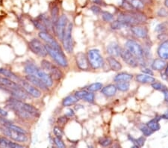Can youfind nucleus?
I'll use <instances>...</instances> for the list:
<instances>
[{
    "mask_svg": "<svg viewBox=\"0 0 168 148\" xmlns=\"http://www.w3.org/2000/svg\"><path fill=\"white\" fill-rule=\"evenodd\" d=\"M0 86L3 90L16 97V98L23 100L29 98V93L25 90L21 85H19L15 81L10 79L7 77L0 76Z\"/></svg>",
    "mask_w": 168,
    "mask_h": 148,
    "instance_id": "nucleus-1",
    "label": "nucleus"
},
{
    "mask_svg": "<svg viewBox=\"0 0 168 148\" xmlns=\"http://www.w3.org/2000/svg\"><path fill=\"white\" fill-rule=\"evenodd\" d=\"M24 71L26 73L34 75L37 78L40 79L48 87L52 86V85H53V79L52 78L50 74L47 73L44 70H41L38 67L34 65V64H26L25 66Z\"/></svg>",
    "mask_w": 168,
    "mask_h": 148,
    "instance_id": "nucleus-2",
    "label": "nucleus"
},
{
    "mask_svg": "<svg viewBox=\"0 0 168 148\" xmlns=\"http://www.w3.org/2000/svg\"><path fill=\"white\" fill-rule=\"evenodd\" d=\"M126 48L131 54H132L138 61V64L143 65L145 64L144 50L139 44L134 41L129 40L126 43Z\"/></svg>",
    "mask_w": 168,
    "mask_h": 148,
    "instance_id": "nucleus-3",
    "label": "nucleus"
},
{
    "mask_svg": "<svg viewBox=\"0 0 168 148\" xmlns=\"http://www.w3.org/2000/svg\"><path fill=\"white\" fill-rule=\"evenodd\" d=\"M88 59L90 65L92 68L98 69L103 66V58L100 55V52L98 49H93L88 51Z\"/></svg>",
    "mask_w": 168,
    "mask_h": 148,
    "instance_id": "nucleus-4",
    "label": "nucleus"
},
{
    "mask_svg": "<svg viewBox=\"0 0 168 148\" xmlns=\"http://www.w3.org/2000/svg\"><path fill=\"white\" fill-rule=\"evenodd\" d=\"M45 47L47 51V53H49V55H50V56L52 57L59 65L64 67L68 66V62H67V58H66L63 52L55 50V49L52 48L50 46H49L48 44L45 45Z\"/></svg>",
    "mask_w": 168,
    "mask_h": 148,
    "instance_id": "nucleus-5",
    "label": "nucleus"
},
{
    "mask_svg": "<svg viewBox=\"0 0 168 148\" xmlns=\"http://www.w3.org/2000/svg\"><path fill=\"white\" fill-rule=\"evenodd\" d=\"M0 130L2 132L3 134L14 141H18V142H26L28 141V137L25 133L19 132L15 131L10 128L5 127V126L0 128Z\"/></svg>",
    "mask_w": 168,
    "mask_h": 148,
    "instance_id": "nucleus-6",
    "label": "nucleus"
},
{
    "mask_svg": "<svg viewBox=\"0 0 168 148\" xmlns=\"http://www.w3.org/2000/svg\"><path fill=\"white\" fill-rule=\"evenodd\" d=\"M72 23H70L68 26H67L65 30V33L63 39H62V42H63V46L69 53H71L73 50V44H72Z\"/></svg>",
    "mask_w": 168,
    "mask_h": 148,
    "instance_id": "nucleus-7",
    "label": "nucleus"
},
{
    "mask_svg": "<svg viewBox=\"0 0 168 148\" xmlns=\"http://www.w3.org/2000/svg\"><path fill=\"white\" fill-rule=\"evenodd\" d=\"M8 102L10 103H12L16 105V106H19L20 108H22L23 109H24L25 111H27L28 113H29L32 117H35V118H38L40 117V113L39 111V110L37 108H36L35 107H34L32 105L28 104V103H23V102H21L19 100H17L16 99H10Z\"/></svg>",
    "mask_w": 168,
    "mask_h": 148,
    "instance_id": "nucleus-8",
    "label": "nucleus"
},
{
    "mask_svg": "<svg viewBox=\"0 0 168 148\" xmlns=\"http://www.w3.org/2000/svg\"><path fill=\"white\" fill-rule=\"evenodd\" d=\"M29 47L32 52L39 56L46 57L47 55V51L45 46L37 39H33L31 41L29 44Z\"/></svg>",
    "mask_w": 168,
    "mask_h": 148,
    "instance_id": "nucleus-9",
    "label": "nucleus"
},
{
    "mask_svg": "<svg viewBox=\"0 0 168 148\" xmlns=\"http://www.w3.org/2000/svg\"><path fill=\"white\" fill-rule=\"evenodd\" d=\"M67 22H68V18L65 14H63L61 16H59L58 20L55 26V32L57 34L58 37L60 40L62 41L63 39L64 33H65L66 27H67Z\"/></svg>",
    "mask_w": 168,
    "mask_h": 148,
    "instance_id": "nucleus-10",
    "label": "nucleus"
},
{
    "mask_svg": "<svg viewBox=\"0 0 168 148\" xmlns=\"http://www.w3.org/2000/svg\"><path fill=\"white\" fill-rule=\"evenodd\" d=\"M39 37L40 39H42L43 41H45L47 43V44H48L49 46H50L52 48L57 51H60V52H63L62 49H61V47L59 46L58 43L55 40L53 37L50 34H49L47 32H40L39 33Z\"/></svg>",
    "mask_w": 168,
    "mask_h": 148,
    "instance_id": "nucleus-11",
    "label": "nucleus"
},
{
    "mask_svg": "<svg viewBox=\"0 0 168 148\" xmlns=\"http://www.w3.org/2000/svg\"><path fill=\"white\" fill-rule=\"evenodd\" d=\"M117 19L122 22L126 23L130 26H135L140 23L137 18L131 14V11H126V12H121L117 16Z\"/></svg>",
    "mask_w": 168,
    "mask_h": 148,
    "instance_id": "nucleus-12",
    "label": "nucleus"
},
{
    "mask_svg": "<svg viewBox=\"0 0 168 148\" xmlns=\"http://www.w3.org/2000/svg\"><path fill=\"white\" fill-rule=\"evenodd\" d=\"M21 86L24 88L25 90L29 93V95L33 97L34 98H39L41 96V91L38 88H35L34 86L31 85L29 82L24 81V80H20L19 82Z\"/></svg>",
    "mask_w": 168,
    "mask_h": 148,
    "instance_id": "nucleus-13",
    "label": "nucleus"
},
{
    "mask_svg": "<svg viewBox=\"0 0 168 148\" xmlns=\"http://www.w3.org/2000/svg\"><path fill=\"white\" fill-rule=\"evenodd\" d=\"M8 104L6 106H7L8 108H9L10 109L13 110L14 112L15 113L17 116H19L20 118L24 120H30L31 118H32V115L29 114V113H28L27 111H25L24 109H23L22 108H20L19 106H16V105L14 104V103H10V102H8Z\"/></svg>",
    "mask_w": 168,
    "mask_h": 148,
    "instance_id": "nucleus-14",
    "label": "nucleus"
},
{
    "mask_svg": "<svg viewBox=\"0 0 168 148\" xmlns=\"http://www.w3.org/2000/svg\"><path fill=\"white\" fill-rule=\"evenodd\" d=\"M120 57L122 58L124 62L132 67H138V62L137 59L133 56L132 54L130 53L127 49H121L120 52Z\"/></svg>",
    "mask_w": 168,
    "mask_h": 148,
    "instance_id": "nucleus-15",
    "label": "nucleus"
},
{
    "mask_svg": "<svg viewBox=\"0 0 168 148\" xmlns=\"http://www.w3.org/2000/svg\"><path fill=\"white\" fill-rule=\"evenodd\" d=\"M75 61H76L77 66L81 70H88L89 68V62L88 57L85 53L80 52H78L75 55Z\"/></svg>",
    "mask_w": 168,
    "mask_h": 148,
    "instance_id": "nucleus-16",
    "label": "nucleus"
},
{
    "mask_svg": "<svg viewBox=\"0 0 168 148\" xmlns=\"http://www.w3.org/2000/svg\"><path fill=\"white\" fill-rule=\"evenodd\" d=\"M26 79L28 82H29L31 84L34 85V86L40 88V89L44 90H47L49 89L48 86H47V85H46V84L44 83L40 79L37 78V77H36L35 76L31 75V74H28V75L26 76Z\"/></svg>",
    "mask_w": 168,
    "mask_h": 148,
    "instance_id": "nucleus-17",
    "label": "nucleus"
},
{
    "mask_svg": "<svg viewBox=\"0 0 168 148\" xmlns=\"http://www.w3.org/2000/svg\"><path fill=\"white\" fill-rule=\"evenodd\" d=\"M131 30L136 37H141V38H145L147 37L148 30L146 27L135 25V26H131Z\"/></svg>",
    "mask_w": 168,
    "mask_h": 148,
    "instance_id": "nucleus-18",
    "label": "nucleus"
},
{
    "mask_svg": "<svg viewBox=\"0 0 168 148\" xmlns=\"http://www.w3.org/2000/svg\"><path fill=\"white\" fill-rule=\"evenodd\" d=\"M121 48L119 47L117 43L112 42L107 47V52L111 56L113 57H119L120 56V52Z\"/></svg>",
    "mask_w": 168,
    "mask_h": 148,
    "instance_id": "nucleus-19",
    "label": "nucleus"
},
{
    "mask_svg": "<svg viewBox=\"0 0 168 148\" xmlns=\"http://www.w3.org/2000/svg\"><path fill=\"white\" fill-rule=\"evenodd\" d=\"M0 122H1L2 124L3 125V126H5V127L10 128V129H14V130H15V131L19 132L25 133V134H26V133H27V132L24 129H23L22 127L17 126V125L14 124V123L7 121V120H5V118H0Z\"/></svg>",
    "mask_w": 168,
    "mask_h": 148,
    "instance_id": "nucleus-20",
    "label": "nucleus"
},
{
    "mask_svg": "<svg viewBox=\"0 0 168 148\" xmlns=\"http://www.w3.org/2000/svg\"><path fill=\"white\" fill-rule=\"evenodd\" d=\"M158 54L162 59H168V41H165L159 46Z\"/></svg>",
    "mask_w": 168,
    "mask_h": 148,
    "instance_id": "nucleus-21",
    "label": "nucleus"
},
{
    "mask_svg": "<svg viewBox=\"0 0 168 148\" xmlns=\"http://www.w3.org/2000/svg\"><path fill=\"white\" fill-rule=\"evenodd\" d=\"M0 147H9V148H23V146L21 144L14 143L13 141H10L5 138H0Z\"/></svg>",
    "mask_w": 168,
    "mask_h": 148,
    "instance_id": "nucleus-22",
    "label": "nucleus"
},
{
    "mask_svg": "<svg viewBox=\"0 0 168 148\" xmlns=\"http://www.w3.org/2000/svg\"><path fill=\"white\" fill-rule=\"evenodd\" d=\"M107 61H108V63L110 67L112 70H114V71H118V70H121L122 65L120 63V62H118L115 58L113 56H110L107 58Z\"/></svg>",
    "mask_w": 168,
    "mask_h": 148,
    "instance_id": "nucleus-23",
    "label": "nucleus"
},
{
    "mask_svg": "<svg viewBox=\"0 0 168 148\" xmlns=\"http://www.w3.org/2000/svg\"><path fill=\"white\" fill-rule=\"evenodd\" d=\"M136 80L140 83H152L156 82V79L147 74H139L136 76Z\"/></svg>",
    "mask_w": 168,
    "mask_h": 148,
    "instance_id": "nucleus-24",
    "label": "nucleus"
},
{
    "mask_svg": "<svg viewBox=\"0 0 168 148\" xmlns=\"http://www.w3.org/2000/svg\"><path fill=\"white\" fill-rule=\"evenodd\" d=\"M167 65V62L164 61V59L158 58L153 61L152 64V67L153 70H162Z\"/></svg>",
    "mask_w": 168,
    "mask_h": 148,
    "instance_id": "nucleus-25",
    "label": "nucleus"
},
{
    "mask_svg": "<svg viewBox=\"0 0 168 148\" xmlns=\"http://www.w3.org/2000/svg\"><path fill=\"white\" fill-rule=\"evenodd\" d=\"M117 92V87L114 85H108L102 89V93L106 97H112Z\"/></svg>",
    "mask_w": 168,
    "mask_h": 148,
    "instance_id": "nucleus-26",
    "label": "nucleus"
},
{
    "mask_svg": "<svg viewBox=\"0 0 168 148\" xmlns=\"http://www.w3.org/2000/svg\"><path fill=\"white\" fill-rule=\"evenodd\" d=\"M0 74L5 76L7 78L10 79H11V80H14V81H15V82H20V80H21V79H19V77H18L16 75V74L12 73V72L7 70V69L0 68Z\"/></svg>",
    "mask_w": 168,
    "mask_h": 148,
    "instance_id": "nucleus-27",
    "label": "nucleus"
},
{
    "mask_svg": "<svg viewBox=\"0 0 168 148\" xmlns=\"http://www.w3.org/2000/svg\"><path fill=\"white\" fill-rule=\"evenodd\" d=\"M133 78V76L127 73H120L114 77L115 82H129Z\"/></svg>",
    "mask_w": 168,
    "mask_h": 148,
    "instance_id": "nucleus-28",
    "label": "nucleus"
},
{
    "mask_svg": "<svg viewBox=\"0 0 168 148\" xmlns=\"http://www.w3.org/2000/svg\"><path fill=\"white\" fill-rule=\"evenodd\" d=\"M49 73H50L52 78L55 80H60L62 78V76H63V73L61 71L60 69L55 65L52 66V69L49 71Z\"/></svg>",
    "mask_w": 168,
    "mask_h": 148,
    "instance_id": "nucleus-29",
    "label": "nucleus"
},
{
    "mask_svg": "<svg viewBox=\"0 0 168 148\" xmlns=\"http://www.w3.org/2000/svg\"><path fill=\"white\" fill-rule=\"evenodd\" d=\"M37 19H39L40 20L44 23V25L46 26V27H47V29H52V28H53V24H52V19H50V18H49L48 16L46 15V14H40V15L37 16Z\"/></svg>",
    "mask_w": 168,
    "mask_h": 148,
    "instance_id": "nucleus-30",
    "label": "nucleus"
},
{
    "mask_svg": "<svg viewBox=\"0 0 168 148\" xmlns=\"http://www.w3.org/2000/svg\"><path fill=\"white\" fill-rule=\"evenodd\" d=\"M130 26L129 24L126 23L122 22V21L120 20H116V21H113L111 24V28L114 30H118V29H124V28H127L129 27Z\"/></svg>",
    "mask_w": 168,
    "mask_h": 148,
    "instance_id": "nucleus-31",
    "label": "nucleus"
},
{
    "mask_svg": "<svg viewBox=\"0 0 168 148\" xmlns=\"http://www.w3.org/2000/svg\"><path fill=\"white\" fill-rule=\"evenodd\" d=\"M51 16H52V22L54 26H56L59 18V8L57 5H54L51 10Z\"/></svg>",
    "mask_w": 168,
    "mask_h": 148,
    "instance_id": "nucleus-32",
    "label": "nucleus"
},
{
    "mask_svg": "<svg viewBox=\"0 0 168 148\" xmlns=\"http://www.w3.org/2000/svg\"><path fill=\"white\" fill-rule=\"evenodd\" d=\"M79 99L74 95V96H68L67 97L64 99L63 102H62V105L64 106H70L72 104H75L79 101Z\"/></svg>",
    "mask_w": 168,
    "mask_h": 148,
    "instance_id": "nucleus-33",
    "label": "nucleus"
},
{
    "mask_svg": "<svg viewBox=\"0 0 168 148\" xmlns=\"http://www.w3.org/2000/svg\"><path fill=\"white\" fill-rule=\"evenodd\" d=\"M146 125L149 128V129H151V130H152L153 132L158 131L160 129V125H159V121H158L156 118H155V119L151 120V121H149V122L146 123Z\"/></svg>",
    "mask_w": 168,
    "mask_h": 148,
    "instance_id": "nucleus-34",
    "label": "nucleus"
},
{
    "mask_svg": "<svg viewBox=\"0 0 168 148\" xmlns=\"http://www.w3.org/2000/svg\"><path fill=\"white\" fill-rule=\"evenodd\" d=\"M32 23L34 24V26H35L37 29L40 30L41 32H47V27H46V26L44 25V23H43L41 20H40L39 19H37V18L35 19H33Z\"/></svg>",
    "mask_w": 168,
    "mask_h": 148,
    "instance_id": "nucleus-35",
    "label": "nucleus"
},
{
    "mask_svg": "<svg viewBox=\"0 0 168 148\" xmlns=\"http://www.w3.org/2000/svg\"><path fill=\"white\" fill-rule=\"evenodd\" d=\"M117 89L121 90V91H127L129 89V82H118L116 85Z\"/></svg>",
    "mask_w": 168,
    "mask_h": 148,
    "instance_id": "nucleus-36",
    "label": "nucleus"
},
{
    "mask_svg": "<svg viewBox=\"0 0 168 148\" xmlns=\"http://www.w3.org/2000/svg\"><path fill=\"white\" fill-rule=\"evenodd\" d=\"M52 66H53V65H52L50 62H49V61L47 60L41 61V67H42V69L45 72H49V71H50L51 69H52Z\"/></svg>",
    "mask_w": 168,
    "mask_h": 148,
    "instance_id": "nucleus-37",
    "label": "nucleus"
},
{
    "mask_svg": "<svg viewBox=\"0 0 168 148\" xmlns=\"http://www.w3.org/2000/svg\"><path fill=\"white\" fill-rule=\"evenodd\" d=\"M99 144L103 147H108L112 144V140L108 137L100 138L99 140Z\"/></svg>",
    "mask_w": 168,
    "mask_h": 148,
    "instance_id": "nucleus-38",
    "label": "nucleus"
},
{
    "mask_svg": "<svg viewBox=\"0 0 168 148\" xmlns=\"http://www.w3.org/2000/svg\"><path fill=\"white\" fill-rule=\"evenodd\" d=\"M102 18L105 22H110L114 19V15L108 11H102Z\"/></svg>",
    "mask_w": 168,
    "mask_h": 148,
    "instance_id": "nucleus-39",
    "label": "nucleus"
},
{
    "mask_svg": "<svg viewBox=\"0 0 168 148\" xmlns=\"http://www.w3.org/2000/svg\"><path fill=\"white\" fill-rule=\"evenodd\" d=\"M102 88H103V84L100 83V82H96V83L91 84L88 87V89L90 91H98V90H101Z\"/></svg>",
    "mask_w": 168,
    "mask_h": 148,
    "instance_id": "nucleus-40",
    "label": "nucleus"
},
{
    "mask_svg": "<svg viewBox=\"0 0 168 148\" xmlns=\"http://www.w3.org/2000/svg\"><path fill=\"white\" fill-rule=\"evenodd\" d=\"M152 87L154 88L155 90H161V91H163L164 90L167 89V88H166L165 85H164L163 84H161V82H152Z\"/></svg>",
    "mask_w": 168,
    "mask_h": 148,
    "instance_id": "nucleus-41",
    "label": "nucleus"
},
{
    "mask_svg": "<svg viewBox=\"0 0 168 148\" xmlns=\"http://www.w3.org/2000/svg\"><path fill=\"white\" fill-rule=\"evenodd\" d=\"M140 129H141V131L142 132L143 134H144L145 136H150L153 133V131L151 130V129H149L146 125L141 126V128H140Z\"/></svg>",
    "mask_w": 168,
    "mask_h": 148,
    "instance_id": "nucleus-42",
    "label": "nucleus"
},
{
    "mask_svg": "<svg viewBox=\"0 0 168 148\" xmlns=\"http://www.w3.org/2000/svg\"><path fill=\"white\" fill-rule=\"evenodd\" d=\"M53 132L55 134V137L58 138V139H62V136H63V132H62V129H61L59 126H55L53 129Z\"/></svg>",
    "mask_w": 168,
    "mask_h": 148,
    "instance_id": "nucleus-43",
    "label": "nucleus"
},
{
    "mask_svg": "<svg viewBox=\"0 0 168 148\" xmlns=\"http://www.w3.org/2000/svg\"><path fill=\"white\" fill-rule=\"evenodd\" d=\"M94 98H95V95L93 94V93H88L84 98L82 100H84L85 101L88 102V103H93L94 101Z\"/></svg>",
    "mask_w": 168,
    "mask_h": 148,
    "instance_id": "nucleus-44",
    "label": "nucleus"
},
{
    "mask_svg": "<svg viewBox=\"0 0 168 148\" xmlns=\"http://www.w3.org/2000/svg\"><path fill=\"white\" fill-rule=\"evenodd\" d=\"M90 11L94 14H96V15H98V14H100L102 12L101 8L98 5H92L90 7Z\"/></svg>",
    "mask_w": 168,
    "mask_h": 148,
    "instance_id": "nucleus-45",
    "label": "nucleus"
},
{
    "mask_svg": "<svg viewBox=\"0 0 168 148\" xmlns=\"http://www.w3.org/2000/svg\"><path fill=\"white\" fill-rule=\"evenodd\" d=\"M67 121H68V118H67V116H64V117H60V118H58L57 120V123L60 126H64L67 123Z\"/></svg>",
    "mask_w": 168,
    "mask_h": 148,
    "instance_id": "nucleus-46",
    "label": "nucleus"
},
{
    "mask_svg": "<svg viewBox=\"0 0 168 148\" xmlns=\"http://www.w3.org/2000/svg\"><path fill=\"white\" fill-rule=\"evenodd\" d=\"M88 93V92L86 91V90H79V91L75 92V96L79 100H82V99L84 98V97H85Z\"/></svg>",
    "mask_w": 168,
    "mask_h": 148,
    "instance_id": "nucleus-47",
    "label": "nucleus"
},
{
    "mask_svg": "<svg viewBox=\"0 0 168 148\" xmlns=\"http://www.w3.org/2000/svg\"><path fill=\"white\" fill-rule=\"evenodd\" d=\"M54 142H55V144L57 145V147H61V148L65 147V144H64V142L61 141V139H58V138L55 137V139H54Z\"/></svg>",
    "mask_w": 168,
    "mask_h": 148,
    "instance_id": "nucleus-48",
    "label": "nucleus"
},
{
    "mask_svg": "<svg viewBox=\"0 0 168 148\" xmlns=\"http://www.w3.org/2000/svg\"><path fill=\"white\" fill-rule=\"evenodd\" d=\"M145 141H146V139H145V138H144V137H140V138H138V139H135L136 144L139 147H143V146L144 145Z\"/></svg>",
    "mask_w": 168,
    "mask_h": 148,
    "instance_id": "nucleus-49",
    "label": "nucleus"
},
{
    "mask_svg": "<svg viewBox=\"0 0 168 148\" xmlns=\"http://www.w3.org/2000/svg\"><path fill=\"white\" fill-rule=\"evenodd\" d=\"M165 28L166 27H165V26H164V24H163V23L159 24L156 26L155 31H156V32H159V33H162L164 30H165Z\"/></svg>",
    "mask_w": 168,
    "mask_h": 148,
    "instance_id": "nucleus-50",
    "label": "nucleus"
},
{
    "mask_svg": "<svg viewBox=\"0 0 168 148\" xmlns=\"http://www.w3.org/2000/svg\"><path fill=\"white\" fill-rule=\"evenodd\" d=\"M167 10L164 8H160V9L159 10V11H158V15L159 16H163V17H164V16H167Z\"/></svg>",
    "mask_w": 168,
    "mask_h": 148,
    "instance_id": "nucleus-51",
    "label": "nucleus"
},
{
    "mask_svg": "<svg viewBox=\"0 0 168 148\" xmlns=\"http://www.w3.org/2000/svg\"><path fill=\"white\" fill-rule=\"evenodd\" d=\"M142 72L144 73H146L147 75H150V76H153V72L151 70L148 68H143Z\"/></svg>",
    "mask_w": 168,
    "mask_h": 148,
    "instance_id": "nucleus-52",
    "label": "nucleus"
},
{
    "mask_svg": "<svg viewBox=\"0 0 168 148\" xmlns=\"http://www.w3.org/2000/svg\"><path fill=\"white\" fill-rule=\"evenodd\" d=\"M8 115V111H5V110L2 109V108H0V116L2 117H7Z\"/></svg>",
    "mask_w": 168,
    "mask_h": 148,
    "instance_id": "nucleus-53",
    "label": "nucleus"
},
{
    "mask_svg": "<svg viewBox=\"0 0 168 148\" xmlns=\"http://www.w3.org/2000/svg\"><path fill=\"white\" fill-rule=\"evenodd\" d=\"M162 92L164 95V100L168 103V89L167 88V89L163 90Z\"/></svg>",
    "mask_w": 168,
    "mask_h": 148,
    "instance_id": "nucleus-54",
    "label": "nucleus"
},
{
    "mask_svg": "<svg viewBox=\"0 0 168 148\" xmlns=\"http://www.w3.org/2000/svg\"><path fill=\"white\" fill-rule=\"evenodd\" d=\"M93 2L96 5H103L104 4L103 0H93Z\"/></svg>",
    "mask_w": 168,
    "mask_h": 148,
    "instance_id": "nucleus-55",
    "label": "nucleus"
},
{
    "mask_svg": "<svg viewBox=\"0 0 168 148\" xmlns=\"http://www.w3.org/2000/svg\"><path fill=\"white\" fill-rule=\"evenodd\" d=\"M74 115V111L72 109H69L68 111L67 112V114H66V116L67 117H72Z\"/></svg>",
    "mask_w": 168,
    "mask_h": 148,
    "instance_id": "nucleus-56",
    "label": "nucleus"
},
{
    "mask_svg": "<svg viewBox=\"0 0 168 148\" xmlns=\"http://www.w3.org/2000/svg\"><path fill=\"white\" fill-rule=\"evenodd\" d=\"M161 119H168V111H166L164 115H161Z\"/></svg>",
    "mask_w": 168,
    "mask_h": 148,
    "instance_id": "nucleus-57",
    "label": "nucleus"
},
{
    "mask_svg": "<svg viewBox=\"0 0 168 148\" xmlns=\"http://www.w3.org/2000/svg\"><path fill=\"white\" fill-rule=\"evenodd\" d=\"M141 1H142L144 4H149L152 2V0H141Z\"/></svg>",
    "mask_w": 168,
    "mask_h": 148,
    "instance_id": "nucleus-58",
    "label": "nucleus"
},
{
    "mask_svg": "<svg viewBox=\"0 0 168 148\" xmlns=\"http://www.w3.org/2000/svg\"><path fill=\"white\" fill-rule=\"evenodd\" d=\"M166 70H165V74H166V76H167L168 77V65H166Z\"/></svg>",
    "mask_w": 168,
    "mask_h": 148,
    "instance_id": "nucleus-59",
    "label": "nucleus"
},
{
    "mask_svg": "<svg viewBox=\"0 0 168 148\" xmlns=\"http://www.w3.org/2000/svg\"><path fill=\"white\" fill-rule=\"evenodd\" d=\"M164 5L165 7L168 8V0H164Z\"/></svg>",
    "mask_w": 168,
    "mask_h": 148,
    "instance_id": "nucleus-60",
    "label": "nucleus"
}]
</instances>
